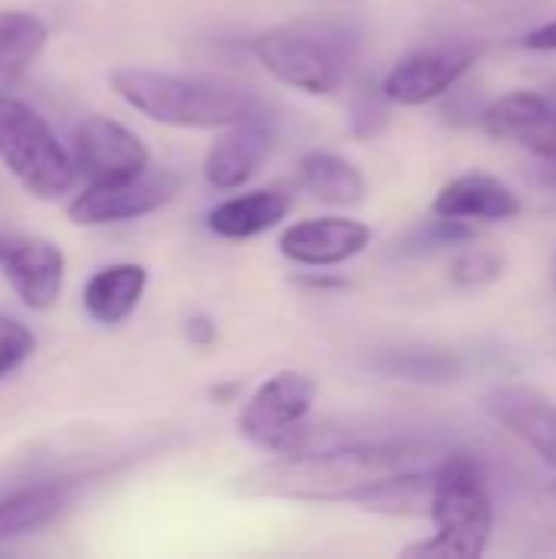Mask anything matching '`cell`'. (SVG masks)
Masks as SVG:
<instances>
[{"label":"cell","mask_w":556,"mask_h":559,"mask_svg":"<svg viewBox=\"0 0 556 559\" xmlns=\"http://www.w3.org/2000/svg\"><path fill=\"white\" fill-rule=\"evenodd\" d=\"M433 449L406 439L387 442H351L321 452H282L242 478H236V491L249 498H275V501H311L334 504L351 501L360 504L380 485L433 468Z\"/></svg>","instance_id":"1"},{"label":"cell","mask_w":556,"mask_h":559,"mask_svg":"<svg viewBox=\"0 0 556 559\" xmlns=\"http://www.w3.org/2000/svg\"><path fill=\"white\" fill-rule=\"evenodd\" d=\"M111 88L134 111L167 128L216 131L262 111V102L249 88L203 75H180L141 66L115 69Z\"/></svg>","instance_id":"2"},{"label":"cell","mask_w":556,"mask_h":559,"mask_svg":"<svg viewBox=\"0 0 556 559\" xmlns=\"http://www.w3.org/2000/svg\"><path fill=\"white\" fill-rule=\"evenodd\" d=\"M360 33L341 20H295L269 26L252 39L256 62L282 85L305 95H331L344 85Z\"/></svg>","instance_id":"3"},{"label":"cell","mask_w":556,"mask_h":559,"mask_svg":"<svg viewBox=\"0 0 556 559\" xmlns=\"http://www.w3.org/2000/svg\"><path fill=\"white\" fill-rule=\"evenodd\" d=\"M433 540L410 544L403 557H482L495 534V501L472 455H446L433 465L429 514Z\"/></svg>","instance_id":"4"},{"label":"cell","mask_w":556,"mask_h":559,"mask_svg":"<svg viewBox=\"0 0 556 559\" xmlns=\"http://www.w3.org/2000/svg\"><path fill=\"white\" fill-rule=\"evenodd\" d=\"M0 164L39 200H56L75 187V157L62 147L49 121L26 105L0 92Z\"/></svg>","instance_id":"5"},{"label":"cell","mask_w":556,"mask_h":559,"mask_svg":"<svg viewBox=\"0 0 556 559\" xmlns=\"http://www.w3.org/2000/svg\"><path fill=\"white\" fill-rule=\"evenodd\" d=\"M315 380L301 370L272 373L242 406L236 429L239 436L272 455L298 452L305 436V419L315 406Z\"/></svg>","instance_id":"6"},{"label":"cell","mask_w":556,"mask_h":559,"mask_svg":"<svg viewBox=\"0 0 556 559\" xmlns=\"http://www.w3.org/2000/svg\"><path fill=\"white\" fill-rule=\"evenodd\" d=\"M177 197V180L170 174L141 170L131 177H111V180H92L72 203L69 219L75 226H108L147 216L161 206H167Z\"/></svg>","instance_id":"7"},{"label":"cell","mask_w":556,"mask_h":559,"mask_svg":"<svg viewBox=\"0 0 556 559\" xmlns=\"http://www.w3.org/2000/svg\"><path fill=\"white\" fill-rule=\"evenodd\" d=\"M475 59H478V46H472V43L426 46V49L406 52L387 72L380 88L390 98V105L416 108V105L436 102L449 88H456L475 66Z\"/></svg>","instance_id":"8"},{"label":"cell","mask_w":556,"mask_h":559,"mask_svg":"<svg viewBox=\"0 0 556 559\" xmlns=\"http://www.w3.org/2000/svg\"><path fill=\"white\" fill-rule=\"evenodd\" d=\"M0 272L29 311H49L62 295L66 255L49 239L0 233Z\"/></svg>","instance_id":"9"},{"label":"cell","mask_w":556,"mask_h":559,"mask_svg":"<svg viewBox=\"0 0 556 559\" xmlns=\"http://www.w3.org/2000/svg\"><path fill=\"white\" fill-rule=\"evenodd\" d=\"M72 157L88 180L131 177L151 167L147 144L108 115H88L72 131Z\"/></svg>","instance_id":"10"},{"label":"cell","mask_w":556,"mask_h":559,"mask_svg":"<svg viewBox=\"0 0 556 559\" xmlns=\"http://www.w3.org/2000/svg\"><path fill=\"white\" fill-rule=\"evenodd\" d=\"M374 233L367 223L351 216H318L288 226L279 236V252L305 269H334L357 259L370 246Z\"/></svg>","instance_id":"11"},{"label":"cell","mask_w":556,"mask_h":559,"mask_svg":"<svg viewBox=\"0 0 556 559\" xmlns=\"http://www.w3.org/2000/svg\"><path fill=\"white\" fill-rule=\"evenodd\" d=\"M272 144H275V128L265 118V111L223 128V134L210 144V151L203 157L206 183L213 190L246 187L259 174L265 157L272 154Z\"/></svg>","instance_id":"12"},{"label":"cell","mask_w":556,"mask_h":559,"mask_svg":"<svg viewBox=\"0 0 556 559\" xmlns=\"http://www.w3.org/2000/svg\"><path fill=\"white\" fill-rule=\"evenodd\" d=\"M482 128L495 141L518 144L544 160H556V98L541 92H511L482 111Z\"/></svg>","instance_id":"13"},{"label":"cell","mask_w":556,"mask_h":559,"mask_svg":"<svg viewBox=\"0 0 556 559\" xmlns=\"http://www.w3.org/2000/svg\"><path fill=\"white\" fill-rule=\"evenodd\" d=\"M485 413L508 429L518 442L537 452L547 465L556 468V400L544 390L511 383L495 386L485 396Z\"/></svg>","instance_id":"14"},{"label":"cell","mask_w":556,"mask_h":559,"mask_svg":"<svg viewBox=\"0 0 556 559\" xmlns=\"http://www.w3.org/2000/svg\"><path fill=\"white\" fill-rule=\"evenodd\" d=\"M521 210H524L521 197L505 180L485 170L459 174L433 200V216L469 219V223H505L514 219Z\"/></svg>","instance_id":"15"},{"label":"cell","mask_w":556,"mask_h":559,"mask_svg":"<svg viewBox=\"0 0 556 559\" xmlns=\"http://www.w3.org/2000/svg\"><path fill=\"white\" fill-rule=\"evenodd\" d=\"M147 288V269L138 262H115L98 269L82 292L85 314L105 328H115L134 314Z\"/></svg>","instance_id":"16"},{"label":"cell","mask_w":556,"mask_h":559,"mask_svg":"<svg viewBox=\"0 0 556 559\" xmlns=\"http://www.w3.org/2000/svg\"><path fill=\"white\" fill-rule=\"evenodd\" d=\"M292 210V197L282 190H252L223 200L206 213V229L220 239H252L275 229Z\"/></svg>","instance_id":"17"},{"label":"cell","mask_w":556,"mask_h":559,"mask_svg":"<svg viewBox=\"0 0 556 559\" xmlns=\"http://www.w3.org/2000/svg\"><path fill=\"white\" fill-rule=\"evenodd\" d=\"M301 187L324 206L351 210L367 200V177L334 151H308L298 164Z\"/></svg>","instance_id":"18"},{"label":"cell","mask_w":556,"mask_h":559,"mask_svg":"<svg viewBox=\"0 0 556 559\" xmlns=\"http://www.w3.org/2000/svg\"><path fill=\"white\" fill-rule=\"evenodd\" d=\"M69 504L66 485H26L0 498V544L46 531Z\"/></svg>","instance_id":"19"},{"label":"cell","mask_w":556,"mask_h":559,"mask_svg":"<svg viewBox=\"0 0 556 559\" xmlns=\"http://www.w3.org/2000/svg\"><path fill=\"white\" fill-rule=\"evenodd\" d=\"M46 46V26L23 10H0V92L16 85Z\"/></svg>","instance_id":"20"},{"label":"cell","mask_w":556,"mask_h":559,"mask_svg":"<svg viewBox=\"0 0 556 559\" xmlns=\"http://www.w3.org/2000/svg\"><path fill=\"white\" fill-rule=\"evenodd\" d=\"M469 242H475V223L436 216V219L410 229L406 239L400 242V252L403 255H429V252L459 249V246H469Z\"/></svg>","instance_id":"21"},{"label":"cell","mask_w":556,"mask_h":559,"mask_svg":"<svg viewBox=\"0 0 556 559\" xmlns=\"http://www.w3.org/2000/svg\"><path fill=\"white\" fill-rule=\"evenodd\" d=\"M36 350V337L26 324L0 314V380L10 377L13 370H20L29 354Z\"/></svg>","instance_id":"22"},{"label":"cell","mask_w":556,"mask_h":559,"mask_svg":"<svg viewBox=\"0 0 556 559\" xmlns=\"http://www.w3.org/2000/svg\"><path fill=\"white\" fill-rule=\"evenodd\" d=\"M501 259L495 252H485V249H469L462 252L456 262H452V282L462 285V288H482L488 282H495L501 275Z\"/></svg>","instance_id":"23"},{"label":"cell","mask_w":556,"mask_h":559,"mask_svg":"<svg viewBox=\"0 0 556 559\" xmlns=\"http://www.w3.org/2000/svg\"><path fill=\"white\" fill-rule=\"evenodd\" d=\"M390 373H400V377H410V380H452L456 367L449 357H439V354H419V350H410L403 360H397L390 367Z\"/></svg>","instance_id":"24"},{"label":"cell","mask_w":556,"mask_h":559,"mask_svg":"<svg viewBox=\"0 0 556 559\" xmlns=\"http://www.w3.org/2000/svg\"><path fill=\"white\" fill-rule=\"evenodd\" d=\"M360 98H364V105H360V102H354V108H351L354 131H357V134H377V128L387 121L383 102H390V98L383 95V88H380V92H377V98H370V102H367V95H360Z\"/></svg>","instance_id":"25"},{"label":"cell","mask_w":556,"mask_h":559,"mask_svg":"<svg viewBox=\"0 0 556 559\" xmlns=\"http://www.w3.org/2000/svg\"><path fill=\"white\" fill-rule=\"evenodd\" d=\"M521 43H524V49H534V52H556V20L531 29Z\"/></svg>","instance_id":"26"},{"label":"cell","mask_w":556,"mask_h":559,"mask_svg":"<svg viewBox=\"0 0 556 559\" xmlns=\"http://www.w3.org/2000/svg\"><path fill=\"white\" fill-rule=\"evenodd\" d=\"M184 331H187V337H190L193 344H200V347H206V344L216 337V328H213L210 318H190Z\"/></svg>","instance_id":"27"},{"label":"cell","mask_w":556,"mask_h":559,"mask_svg":"<svg viewBox=\"0 0 556 559\" xmlns=\"http://www.w3.org/2000/svg\"><path fill=\"white\" fill-rule=\"evenodd\" d=\"M544 180L556 190V160H547V170H544Z\"/></svg>","instance_id":"28"},{"label":"cell","mask_w":556,"mask_h":559,"mask_svg":"<svg viewBox=\"0 0 556 559\" xmlns=\"http://www.w3.org/2000/svg\"><path fill=\"white\" fill-rule=\"evenodd\" d=\"M554 282H556V265H554Z\"/></svg>","instance_id":"29"}]
</instances>
